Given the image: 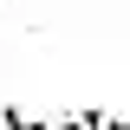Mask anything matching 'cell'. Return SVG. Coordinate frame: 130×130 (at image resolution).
Instances as JSON below:
<instances>
[{
  "instance_id": "obj_1",
  "label": "cell",
  "mask_w": 130,
  "mask_h": 130,
  "mask_svg": "<svg viewBox=\"0 0 130 130\" xmlns=\"http://www.w3.org/2000/svg\"><path fill=\"white\" fill-rule=\"evenodd\" d=\"M0 130H46L39 117H26L20 104H0Z\"/></svg>"
},
{
  "instance_id": "obj_2",
  "label": "cell",
  "mask_w": 130,
  "mask_h": 130,
  "mask_svg": "<svg viewBox=\"0 0 130 130\" xmlns=\"http://www.w3.org/2000/svg\"><path fill=\"white\" fill-rule=\"evenodd\" d=\"M98 130H130V117H111V111H104V124H98Z\"/></svg>"
}]
</instances>
